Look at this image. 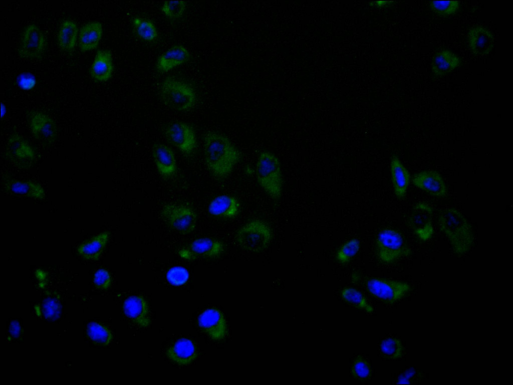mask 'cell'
I'll use <instances>...</instances> for the list:
<instances>
[{
    "instance_id": "26",
    "label": "cell",
    "mask_w": 513,
    "mask_h": 385,
    "mask_svg": "<svg viewBox=\"0 0 513 385\" xmlns=\"http://www.w3.org/2000/svg\"><path fill=\"white\" fill-rule=\"evenodd\" d=\"M113 70L111 52L107 50H99L90 68L91 76L98 81H106L111 77Z\"/></svg>"
},
{
    "instance_id": "21",
    "label": "cell",
    "mask_w": 513,
    "mask_h": 385,
    "mask_svg": "<svg viewBox=\"0 0 513 385\" xmlns=\"http://www.w3.org/2000/svg\"><path fill=\"white\" fill-rule=\"evenodd\" d=\"M152 153L157 168L162 176L167 177L174 174L177 168L176 159L169 147L163 144H156Z\"/></svg>"
},
{
    "instance_id": "11",
    "label": "cell",
    "mask_w": 513,
    "mask_h": 385,
    "mask_svg": "<svg viewBox=\"0 0 513 385\" xmlns=\"http://www.w3.org/2000/svg\"><path fill=\"white\" fill-rule=\"evenodd\" d=\"M46 47V39L41 30L35 24L28 26L22 36L19 54L29 59L40 58Z\"/></svg>"
},
{
    "instance_id": "38",
    "label": "cell",
    "mask_w": 513,
    "mask_h": 385,
    "mask_svg": "<svg viewBox=\"0 0 513 385\" xmlns=\"http://www.w3.org/2000/svg\"><path fill=\"white\" fill-rule=\"evenodd\" d=\"M351 372L356 377L364 379L371 375V368L366 359L362 357H358L352 364Z\"/></svg>"
},
{
    "instance_id": "16",
    "label": "cell",
    "mask_w": 513,
    "mask_h": 385,
    "mask_svg": "<svg viewBox=\"0 0 513 385\" xmlns=\"http://www.w3.org/2000/svg\"><path fill=\"white\" fill-rule=\"evenodd\" d=\"M417 187L433 196H446L447 188L441 175L434 170H424L415 174L412 179Z\"/></svg>"
},
{
    "instance_id": "27",
    "label": "cell",
    "mask_w": 513,
    "mask_h": 385,
    "mask_svg": "<svg viewBox=\"0 0 513 385\" xmlns=\"http://www.w3.org/2000/svg\"><path fill=\"white\" fill-rule=\"evenodd\" d=\"M102 24L97 21L89 22L81 29L79 35V46L82 52L93 50L97 47L102 38Z\"/></svg>"
},
{
    "instance_id": "20",
    "label": "cell",
    "mask_w": 513,
    "mask_h": 385,
    "mask_svg": "<svg viewBox=\"0 0 513 385\" xmlns=\"http://www.w3.org/2000/svg\"><path fill=\"white\" fill-rule=\"evenodd\" d=\"M4 184L7 191L17 195L36 200H42L45 197V190L41 185L31 180L8 178Z\"/></svg>"
},
{
    "instance_id": "14",
    "label": "cell",
    "mask_w": 513,
    "mask_h": 385,
    "mask_svg": "<svg viewBox=\"0 0 513 385\" xmlns=\"http://www.w3.org/2000/svg\"><path fill=\"white\" fill-rule=\"evenodd\" d=\"M165 135L170 143L186 155H189L196 146L194 131L188 124L176 122L169 125L166 129Z\"/></svg>"
},
{
    "instance_id": "1",
    "label": "cell",
    "mask_w": 513,
    "mask_h": 385,
    "mask_svg": "<svg viewBox=\"0 0 513 385\" xmlns=\"http://www.w3.org/2000/svg\"><path fill=\"white\" fill-rule=\"evenodd\" d=\"M204 154L208 169L218 178L229 175L241 158L240 152L227 137L214 131L204 136Z\"/></svg>"
},
{
    "instance_id": "29",
    "label": "cell",
    "mask_w": 513,
    "mask_h": 385,
    "mask_svg": "<svg viewBox=\"0 0 513 385\" xmlns=\"http://www.w3.org/2000/svg\"><path fill=\"white\" fill-rule=\"evenodd\" d=\"M78 33V28L75 22L70 20L64 21L60 27L58 35L60 48L64 51L71 52L75 47Z\"/></svg>"
},
{
    "instance_id": "13",
    "label": "cell",
    "mask_w": 513,
    "mask_h": 385,
    "mask_svg": "<svg viewBox=\"0 0 513 385\" xmlns=\"http://www.w3.org/2000/svg\"><path fill=\"white\" fill-rule=\"evenodd\" d=\"M433 211L425 203H419L413 208L409 218V224L414 234L421 240H429L434 232L432 226Z\"/></svg>"
},
{
    "instance_id": "30",
    "label": "cell",
    "mask_w": 513,
    "mask_h": 385,
    "mask_svg": "<svg viewBox=\"0 0 513 385\" xmlns=\"http://www.w3.org/2000/svg\"><path fill=\"white\" fill-rule=\"evenodd\" d=\"M341 296L349 304L368 313L373 311V308L367 302L364 295L352 287H345L341 290Z\"/></svg>"
},
{
    "instance_id": "35",
    "label": "cell",
    "mask_w": 513,
    "mask_h": 385,
    "mask_svg": "<svg viewBox=\"0 0 513 385\" xmlns=\"http://www.w3.org/2000/svg\"><path fill=\"white\" fill-rule=\"evenodd\" d=\"M459 2L431 1L430 3L431 9L440 16H447L455 14L459 9Z\"/></svg>"
},
{
    "instance_id": "3",
    "label": "cell",
    "mask_w": 513,
    "mask_h": 385,
    "mask_svg": "<svg viewBox=\"0 0 513 385\" xmlns=\"http://www.w3.org/2000/svg\"><path fill=\"white\" fill-rule=\"evenodd\" d=\"M256 178L259 185L272 198L281 196L283 176L280 160L273 153L262 151L255 164Z\"/></svg>"
},
{
    "instance_id": "24",
    "label": "cell",
    "mask_w": 513,
    "mask_h": 385,
    "mask_svg": "<svg viewBox=\"0 0 513 385\" xmlns=\"http://www.w3.org/2000/svg\"><path fill=\"white\" fill-rule=\"evenodd\" d=\"M390 169L394 193L398 198L402 199L407 192L410 179V173L396 155L391 158Z\"/></svg>"
},
{
    "instance_id": "8",
    "label": "cell",
    "mask_w": 513,
    "mask_h": 385,
    "mask_svg": "<svg viewBox=\"0 0 513 385\" xmlns=\"http://www.w3.org/2000/svg\"><path fill=\"white\" fill-rule=\"evenodd\" d=\"M369 292L373 296L388 303L402 298L411 289L405 282L396 280L371 278L366 282Z\"/></svg>"
},
{
    "instance_id": "41",
    "label": "cell",
    "mask_w": 513,
    "mask_h": 385,
    "mask_svg": "<svg viewBox=\"0 0 513 385\" xmlns=\"http://www.w3.org/2000/svg\"><path fill=\"white\" fill-rule=\"evenodd\" d=\"M20 85L24 89H31L35 86L36 80L32 77L25 76L20 80Z\"/></svg>"
},
{
    "instance_id": "12",
    "label": "cell",
    "mask_w": 513,
    "mask_h": 385,
    "mask_svg": "<svg viewBox=\"0 0 513 385\" xmlns=\"http://www.w3.org/2000/svg\"><path fill=\"white\" fill-rule=\"evenodd\" d=\"M6 154L12 163L20 169L30 168L35 158L33 149L27 142L18 134H14L9 138Z\"/></svg>"
},
{
    "instance_id": "33",
    "label": "cell",
    "mask_w": 513,
    "mask_h": 385,
    "mask_svg": "<svg viewBox=\"0 0 513 385\" xmlns=\"http://www.w3.org/2000/svg\"><path fill=\"white\" fill-rule=\"evenodd\" d=\"M380 349L385 356L396 359L402 356L403 348L399 339L394 337H389L382 341Z\"/></svg>"
},
{
    "instance_id": "39",
    "label": "cell",
    "mask_w": 513,
    "mask_h": 385,
    "mask_svg": "<svg viewBox=\"0 0 513 385\" xmlns=\"http://www.w3.org/2000/svg\"><path fill=\"white\" fill-rule=\"evenodd\" d=\"M44 315L47 318H56L60 313V306L54 299L48 298L45 300L43 304Z\"/></svg>"
},
{
    "instance_id": "4",
    "label": "cell",
    "mask_w": 513,
    "mask_h": 385,
    "mask_svg": "<svg viewBox=\"0 0 513 385\" xmlns=\"http://www.w3.org/2000/svg\"><path fill=\"white\" fill-rule=\"evenodd\" d=\"M272 232L264 222L251 221L242 226L236 233L235 240L239 245L250 252H262L271 242Z\"/></svg>"
},
{
    "instance_id": "25",
    "label": "cell",
    "mask_w": 513,
    "mask_h": 385,
    "mask_svg": "<svg viewBox=\"0 0 513 385\" xmlns=\"http://www.w3.org/2000/svg\"><path fill=\"white\" fill-rule=\"evenodd\" d=\"M190 58L189 52L182 45H176L159 57L156 68L160 72H166L185 63Z\"/></svg>"
},
{
    "instance_id": "32",
    "label": "cell",
    "mask_w": 513,
    "mask_h": 385,
    "mask_svg": "<svg viewBox=\"0 0 513 385\" xmlns=\"http://www.w3.org/2000/svg\"><path fill=\"white\" fill-rule=\"evenodd\" d=\"M360 247V244L358 239L354 238L348 240L337 252V260L340 263H347L358 253Z\"/></svg>"
},
{
    "instance_id": "43",
    "label": "cell",
    "mask_w": 513,
    "mask_h": 385,
    "mask_svg": "<svg viewBox=\"0 0 513 385\" xmlns=\"http://www.w3.org/2000/svg\"><path fill=\"white\" fill-rule=\"evenodd\" d=\"M20 330L21 326L18 321H14L11 322L9 328V331L12 336L14 337H17L19 336Z\"/></svg>"
},
{
    "instance_id": "7",
    "label": "cell",
    "mask_w": 513,
    "mask_h": 385,
    "mask_svg": "<svg viewBox=\"0 0 513 385\" xmlns=\"http://www.w3.org/2000/svg\"><path fill=\"white\" fill-rule=\"evenodd\" d=\"M161 216L171 228L181 234H190L196 228V214L188 206L166 205L162 208Z\"/></svg>"
},
{
    "instance_id": "2",
    "label": "cell",
    "mask_w": 513,
    "mask_h": 385,
    "mask_svg": "<svg viewBox=\"0 0 513 385\" xmlns=\"http://www.w3.org/2000/svg\"><path fill=\"white\" fill-rule=\"evenodd\" d=\"M441 230L448 239L452 248L458 255L466 253L474 242L472 228L467 219L458 210L447 208L439 216Z\"/></svg>"
},
{
    "instance_id": "23",
    "label": "cell",
    "mask_w": 513,
    "mask_h": 385,
    "mask_svg": "<svg viewBox=\"0 0 513 385\" xmlns=\"http://www.w3.org/2000/svg\"><path fill=\"white\" fill-rule=\"evenodd\" d=\"M109 238L108 232H101L80 245L77 249V253L85 260L96 261L103 253Z\"/></svg>"
},
{
    "instance_id": "5",
    "label": "cell",
    "mask_w": 513,
    "mask_h": 385,
    "mask_svg": "<svg viewBox=\"0 0 513 385\" xmlns=\"http://www.w3.org/2000/svg\"><path fill=\"white\" fill-rule=\"evenodd\" d=\"M160 95L165 104L179 111L191 108L196 101L195 91L191 86L171 77L163 82Z\"/></svg>"
},
{
    "instance_id": "36",
    "label": "cell",
    "mask_w": 513,
    "mask_h": 385,
    "mask_svg": "<svg viewBox=\"0 0 513 385\" xmlns=\"http://www.w3.org/2000/svg\"><path fill=\"white\" fill-rule=\"evenodd\" d=\"M186 7L184 1H166L161 8L165 15L171 19H177L183 15Z\"/></svg>"
},
{
    "instance_id": "22",
    "label": "cell",
    "mask_w": 513,
    "mask_h": 385,
    "mask_svg": "<svg viewBox=\"0 0 513 385\" xmlns=\"http://www.w3.org/2000/svg\"><path fill=\"white\" fill-rule=\"evenodd\" d=\"M240 203L235 197L227 195L217 196L210 203L208 210L213 216L231 218L238 214Z\"/></svg>"
},
{
    "instance_id": "9",
    "label": "cell",
    "mask_w": 513,
    "mask_h": 385,
    "mask_svg": "<svg viewBox=\"0 0 513 385\" xmlns=\"http://www.w3.org/2000/svg\"><path fill=\"white\" fill-rule=\"evenodd\" d=\"M224 245L220 241L210 238H200L194 240L189 245L181 249L178 255L187 260L198 258H214L224 251Z\"/></svg>"
},
{
    "instance_id": "34",
    "label": "cell",
    "mask_w": 513,
    "mask_h": 385,
    "mask_svg": "<svg viewBox=\"0 0 513 385\" xmlns=\"http://www.w3.org/2000/svg\"><path fill=\"white\" fill-rule=\"evenodd\" d=\"M87 332L93 340L103 344H108L112 338L111 332L107 328L95 322L88 324Z\"/></svg>"
},
{
    "instance_id": "10",
    "label": "cell",
    "mask_w": 513,
    "mask_h": 385,
    "mask_svg": "<svg viewBox=\"0 0 513 385\" xmlns=\"http://www.w3.org/2000/svg\"><path fill=\"white\" fill-rule=\"evenodd\" d=\"M28 123L33 136L42 145L48 146L55 141L57 127L48 115L41 112H31L28 116Z\"/></svg>"
},
{
    "instance_id": "28",
    "label": "cell",
    "mask_w": 513,
    "mask_h": 385,
    "mask_svg": "<svg viewBox=\"0 0 513 385\" xmlns=\"http://www.w3.org/2000/svg\"><path fill=\"white\" fill-rule=\"evenodd\" d=\"M461 61L456 55L447 50H442L436 53L433 59L431 68L436 76H444L460 66Z\"/></svg>"
},
{
    "instance_id": "19",
    "label": "cell",
    "mask_w": 513,
    "mask_h": 385,
    "mask_svg": "<svg viewBox=\"0 0 513 385\" xmlns=\"http://www.w3.org/2000/svg\"><path fill=\"white\" fill-rule=\"evenodd\" d=\"M468 37L469 47L475 55H486L490 52L493 47V35L483 27L475 26L471 28Z\"/></svg>"
},
{
    "instance_id": "31",
    "label": "cell",
    "mask_w": 513,
    "mask_h": 385,
    "mask_svg": "<svg viewBox=\"0 0 513 385\" xmlns=\"http://www.w3.org/2000/svg\"><path fill=\"white\" fill-rule=\"evenodd\" d=\"M133 25L137 35L145 41L151 42L158 36L155 26L149 20L136 17L133 20Z\"/></svg>"
},
{
    "instance_id": "42",
    "label": "cell",
    "mask_w": 513,
    "mask_h": 385,
    "mask_svg": "<svg viewBox=\"0 0 513 385\" xmlns=\"http://www.w3.org/2000/svg\"><path fill=\"white\" fill-rule=\"evenodd\" d=\"M416 371L414 369H409L399 377L398 383H410V379L414 376Z\"/></svg>"
},
{
    "instance_id": "6",
    "label": "cell",
    "mask_w": 513,
    "mask_h": 385,
    "mask_svg": "<svg viewBox=\"0 0 513 385\" xmlns=\"http://www.w3.org/2000/svg\"><path fill=\"white\" fill-rule=\"evenodd\" d=\"M376 244L379 259L386 264L393 263L411 253L401 234L391 229L381 231L377 237Z\"/></svg>"
},
{
    "instance_id": "15",
    "label": "cell",
    "mask_w": 513,
    "mask_h": 385,
    "mask_svg": "<svg viewBox=\"0 0 513 385\" xmlns=\"http://www.w3.org/2000/svg\"><path fill=\"white\" fill-rule=\"evenodd\" d=\"M199 326L211 338L219 340L227 333L223 314L216 308H209L203 311L198 319Z\"/></svg>"
},
{
    "instance_id": "17",
    "label": "cell",
    "mask_w": 513,
    "mask_h": 385,
    "mask_svg": "<svg viewBox=\"0 0 513 385\" xmlns=\"http://www.w3.org/2000/svg\"><path fill=\"white\" fill-rule=\"evenodd\" d=\"M125 315L141 327H147L151 322L148 305L141 296H131L127 298L123 305Z\"/></svg>"
},
{
    "instance_id": "37",
    "label": "cell",
    "mask_w": 513,
    "mask_h": 385,
    "mask_svg": "<svg viewBox=\"0 0 513 385\" xmlns=\"http://www.w3.org/2000/svg\"><path fill=\"white\" fill-rule=\"evenodd\" d=\"M166 278L169 282L176 286L185 284L189 278L187 270L181 267H175L170 269L167 273Z\"/></svg>"
},
{
    "instance_id": "40",
    "label": "cell",
    "mask_w": 513,
    "mask_h": 385,
    "mask_svg": "<svg viewBox=\"0 0 513 385\" xmlns=\"http://www.w3.org/2000/svg\"><path fill=\"white\" fill-rule=\"evenodd\" d=\"M94 282L101 289H107L111 285V278L109 272L105 269H100L95 273Z\"/></svg>"
},
{
    "instance_id": "18",
    "label": "cell",
    "mask_w": 513,
    "mask_h": 385,
    "mask_svg": "<svg viewBox=\"0 0 513 385\" xmlns=\"http://www.w3.org/2000/svg\"><path fill=\"white\" fill-rule=\"evenodd\" d=\"M166 355L171 361L179 365H186L195 359L197 351L191 340L181 338L167 349Z\"/></svg>"
}]
</instances>
